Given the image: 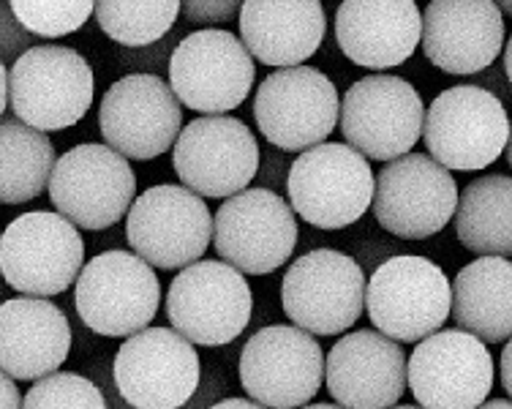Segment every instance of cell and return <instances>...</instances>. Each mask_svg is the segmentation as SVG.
I'll use <instances>...</instances> for the list:
<instances>
[{
    "mask_svg": "<svg viewBox=\"0 0 512 409\" xmlns=\"http://www.w3.org/2000/svg\"><path fill=\"white\" fill-rule=\"evenodd\" d=\"M96 77L71 47H28L9 71V104L28 129L63 131L77 126L93 104Z\"/></svg>",
    "mask_w": 512,
    "mask_h": 409,
    "instance_id": "6da1fadb",
    "label": "cell"
},
{
    "mask_svg": "<svg viewBox=\"0 0 512 409\" xmlns=\"http://www.w3.org/2000/svg\"><path fill=\"white\" fill-rule=\"evenodd\" d=\"M423 134L431 159L447 172L485 170L510 142V118L491 90L455 85L431 101Z\"/></svg>",
    "mask_w": 512,
    "mask_h": 409,
    "instance_id": "7a4b0ae2",
    "label": "cell"
},
{
    "mask_svg": "<svg viewBox=\"0 0 512 409\" xmlns=\"http://www.w3.org/2000/svg\"><path fill=\"white\" fill-rule=\"evenodd\" d=\"M292 213L319 230H344L365 216L374 200L371 164L341 142L303 150L289 170Z\"/></svg>",
    "mask_w": 512,
    "mask_h": 409,
    "instance_id": "3957f363",
    "label": "cell"
},
{
    "mask_svg": "<svg viewBox=\"0 0 512 409\" xmlns=\"http://www.w3.org/2000/svg\"><path fill=\"white\" fill-rule=\"evenodd\" d=\"M365 309L384 339L414 344L450 317V281L425 257H393L365 281Z\"/></svg>",
    "mask_w": 512,
    "mask_h": 409,
    "instance_id": "277c9868",
    "label": "cell"
},
{
    "mask_svg": "<svg viewBox=\"0 0 512 409\" xmlns=\"http://www.w3.org/2000/svg\"><path fill=\"white\" fill-rule=\"evenodd\" d=\"M254 311V295L243 273L221 260H199L169 284L167 317L191 347H221L235 341Z\"/></svg>",
    "mask_w": 512,
    "mask_h": 409,
    "instance_id": "5b68a950",
    "label": "cell"
},
{
    "mask_svg": "<svg viewBox=\"0 0 512 409\" xmlns=\"http://www.w3.org/2000/svg\"><path fill=\"white\" fill-rule=\"evenodd\" d=\"M158 300V273L134 251H104L79 270L74 303L93 333L123 339L150 328Z\"/></svg>",
    "mask_w": 512,
    "mask_h": 409,
    "instance_id": "8992f818",
    "label": "cell"
},
{
    "mask_svg": "<svg viewBox=\"0 0 512 409\" xmlns=\"http://www.w3.org/2000/svg\"><path fill=\"white\" fill-rule=\"evenodd\" d=\"M85 262V243L74 224L33 210L14 219L0 235V273L22 295L47 300L71 287Z\"/></svg>",
    "mask_w": 512,
    "mask_h": 409,
    "instance_id": "52a82bcc",
    "label": "cell"
},
{
    "mask_svg": "<svg viewBox=\"0 0 512 409\" xmlns=\"http://www.w3.org/2000/svg\"><path fill=\"white\" fill-rule=\"evenodd\" d=\"M50 200L77 230L99 232L118 224L137 194V178L107 145H77L63 153L50 175Z\"/></svg>",
    "mask_w": 512,
    "mask_h": 409,
    "instance_id": "ba28073f",
    "label": "cell"
},
{
    "mask_svg": "<svg viewBox=\"0 0 512 409\" xmlns=\"http://www.w3.org/2000/svg\"><path fill=\"white\" fill-rule=\"evenodd\" d=\"M281 303L295 328L311 336L344 333L363 317L365 273L341 251H308L284 273Z\"/></svg>",
    "mask_w": 512,
    "mask_h": 409,
    "instance_id": "9c48e42d",
    "label": "cell"
},
{
    "mask_svg": "<svg viewBox=\"0 0 512 409\" xmlns=\"http://www.w3.org/2000/svg\"><path fill=\"white\" fill-rule=\"evenodd\" d=\"M423 118V99L414 85L387 74L355 82L338 107L349 148L374 161H395L412 153L423 134Z\"/></svg>",
    "mask_w": 512,
    "mask_h": 409,
    "instance_id": "30bf717a",
    "label": "cell"
},
{
    "mask_svg": "<svg viewBox=\"0 0 512 409\" xmlns=\"http://www.w3.org/2000/svg\"><path fill=\"white\" fill-rule=\"evenodd\" d=\"M322 382L325 352L306 330L267 325L254 333L240 352V385L259 407H306Z\"/></svg>",
    "mask_w": 512,
    "mask_h": 409,
    "instance_id": "8fae6325",
    "label": "cell"
},
{
    "mask_svg": "<svg viewBox=\"0 0 512 409\" xmlns=\"http://www.w3.org/2000/svg\"><path fill=\"white\" fill-rule=\"evenodd\" d=\"M254 58L235 33L218 28L188 33L169 60V88L188 110L224 115L254 88Z\"/></svg>",
    "mask_w": 512,
    "mask_h": 409,
    "instance_id": "7c38bea8",
    "label": "cell"
},
{
    "mask_svg": "<svg viewBox=\"0 0 512 409\" xmlns=\"http://www.w3.org/2000/svg\"><path fill=\"white\" fill-rule=\"evenodd\" d=\"M126 238L150 268H188L207 251L213 216L202 197L175 183H161L131 202Z\"/></svg>",
    "mask_w": 512,
    "mask_h": 409,
    "instance_id": "4fadbf2b",
    "label": "cell"
},
{
    "mask_svg": "<svg viewBox=\"0 0 512 409\" xmlns=\"http://www.w3.org/2000/svg\"><path fill=\"white\" fill-rule=\"evenodd\" d=\"M172 164L183 189L197 197H235L259 170V145L243 120L199 115L172 145Z\"/></svg>",
    "mask_w": 512,
    "mask_h": 409,
    "instance_id": "5bb4252c",
    "label": "cell"
},
{
    "mask_svg": "<svg viewBox=\"0 0 512 409\" xmlns=\"http://www.w3.org/2000/svg\"><path fill=\"white\" fill-rule=\"evenodd\" d=\"M213 246L237 273L267 276L295 251V213L276 191H240L213 216Z\"/></svg>",
    "mask_w": 512,
    "mask_h": 409,
    "instance_id": "9a60e30c",
    "label": "cell"
},
{
    "mask_svg": "<svg viewBox=\"0 0 512 409\" xmlns=\"http://www.w3.org/2000/svg\"><path fill=\"white\" fill-rule=\"evenodd\" d=\"M458 183L431 156L406 153L387 161L374 180L371 208L390 235L423 240L444 230L455 216Z\"/></svg>",
    "mask_w": 512,
    "mask_h": 409,
    "instance_id": "2e32d148",
    "label": "cell"
},
{
    "mask_svg": "<svg viewBox=\"0 0 512 409\" xmlns=\"http://www.w3.org/2000/svg\"><path fill=\"white\" fill-rule=\"evenodd\" d=\"M338 90L333 80L311 66L278 69L254 99V118L267 142L281 150H308L322 145L338 123Z\"/></svg>",
    "mask_w": 512,
    "mask_h": 409,
    "instance_id": "e0dca14e",
    "label": "cell"
},
{
    "mask_svg": "<svg viewBox=\"0 0 512 409\" xmlns=\"http://www.w3.org/2000/svg\"><path fill=\"white\" fill-rule=\"evenodd\" d=\"M112 374L134 409H180L197 393L199 355L172 328H145L120 344Z\"/></svg>",
    "mask_w": 512,
    "mask_h": 409,
    "instance_id": "ac0fdd59",
    "label": "cell"
},
{
    "mask_svg": "<svg viewBox=\"0 0 512 409\" xmlns=\"http://www.w3.org/2000/svg\"><path fill=\"white\" fill-rule=\"evenodd\" d=\"M406 385L420 409H477L493 388V358L463 330H436L406 360Z\"/></svg>",
    "mask_w": 512,
    "mask_h": 409,
    "instance_id": "d6986e66",
    "label": "cell"
},
{
    "mask_svg": "<svg viewBox=\"0 0 512 409\" xmlns=\"http://www.w3.org/2000/svg\"><path fill=\"white\" fill-rule=\"evenodd\" d=\"M99 126L109 150L150 161L167 153L183 131V107L156 74H128L104 93Z\"/></svg>",
    "mask_w": 512,
    "mask_h": 409,
    "instance_id": "ffe728a7",
    "label": "cell"
},
{
    "mask_svg": "<svg viewBox=\"0 0 512 409\" xmlns=\"http://www.w3.org/2000/svg\"><path fill=\"white\" fill-rule=\"evenodd\" d=\"M325 382L341 409H390L406 390V355L376 330H355L327 352Z\"/></svg>",
    "mask_w": 512,
    "mask_h": 409,
    "instance_id": "44dd1931",
    "label": "cell"
},
{
    "mask_svg": "<svg viewBox=\"0 0 512 409\" xmlns=\"http://www.w3.org/2000/svg\"><path fill=\"white\" fill-rule=\"evenodd\" d=\"M420 20L425 58L447 74L488 69L504 47V17L491 0H434Z\"/></svg>",
    "mask_w": 512,
    "mask_h": 409,
    "instance_id": "7402d4cb",
    "label": "cell"
},
{
    "mask_svg": "<svg viewBox=\"0 0 512 409\" xmlns=\"http://www.w3.org/2000/svg\"><path fill=\"white\" fill-rule=\"evenodd\" d=\"M423 33L412 0H346L335 14V39L365 69H393L412 58Z\"/></svg>",
    "mask_w": 512,
    "mask_h": 409,
    "instance_id": "603a6c76",
    "label": "cell"
},
{
    "mask_svg": "<svg viewBox=\"0 0 512 409\" xmlns=\"http://www.w3.org/2000/svg\"><path fill=\"white\" fill-rule=\"evenodd\" d=\"M71 328L66 314L41 298L0 303V371L11 380H44L66 363Z\"/></svg>",
    "mask_w": 512,
    "mask_h": 409,
    "instance_id": "cb8c5ba5",
    "label": "cell"
},
{
    "mask_svg": "<svg viewBox=\"0 0 512 409\" xmlns=\"http://www.w3.org/2000/svg\"><path fill=\"white\" fill-rule=\"evenodd\" d=\"M327 17L316 0H246L240 36L248 55L265 66L295 69L319 50Z\"/></svg>",
    "mask_w": 512,
    "mask_h": 409,
    "instance_id": "d4e9b609",
    "label": "cell"
},
{
    "mask_svg": "<svg viewBox=\"0 0 512 409\" xmlns=\"http://www.w3.org/2000/svg\"><path fill=\"white\" fill-rule=\"evenodd\" d=\"M450 317L458 330L485 344L510 341L512 265L504 257H480L458 270L450 284Z\"/></svg>",
    "mask_w": 512,
    "mask_h": 409,
    "instance_id": "484cf974",
    "label": "cell"
},
{
    "mask_svg": "<svg viewBox=\"0 0 512 409\" xmlns=\"http://www.w3.org/2000/svg\"><path fill=\"white\" fill-rule=\"evenodd\" d=\"M455 235L480 257H504L512 251V180L485 175L472 180L455 205Z\"/></svg>",
    "mask_w": 512,
    "mask_h": 409,
    "instance_id": "4316f807",
    "label": "cell"
},
{
    "mask_svg": "<svg viewBox=\"0 0 512 409\" xmlns=\"http://www.w3.org/2000/svg\"><path fill=\"white\" fill-rule=\"evenodd\" d=\"M55 145L47 134L28 129L20 120L0 123V202L22 205L41 197L50 186Z\"/></svg>",
    "mask_w": 512,
    "mask_h": 409,
    "instance_id": "83f0119b",
    "label": "cell"
},
{
    "mask_svg": "<svg viewBox=\"0 0 512 409\" xmlns=\"http://www.w3.org/2000/svg\"><path fill=\"white\" fill-rule=\"evenodd\" d=\"M96 20L109 39L126 47H145L167 36L180 14L178 0H101Z\"/></svg>",
    "mask_w": 512,
    "mask_h": 409,
    "instance_id": "f1b7e54d",
    "label": "cell"
},
{
    "mask_svg": "<svg viewBox=\"0 0 512 409\" xmlns=\"http://www.w3.org/2000/svg\"><path fill=\"white\" fill-rule=\"evenodd\" d=\"M9 9L30 36L60 39L82 28L96 6L90 0H14Z\"/></svg>",
    "mask_w": 512,
    "mask_h": 409,
    "instance_id": "f546056e",
    "label": "cell"
},
{
    "mask_svg": "<svg viewBox=\"0 0 512 409\" xmlns=\"http://www.w3.org/2000/svg\"><path fill=\"white\" fill-rule=\"evenodd\" d=\"M22 409H107V401L88 377L55 371L28 390Z\"/></svg>",
    "mask_w": 512,
    "mask_h": 409,
    "instance_id": "4dcf8cb0",
    "label": "cell"
},
{
    "mask_svg": "<svg viewBox=\"0 0 512 409\" xmlns=\"http://www.w3.org/2000/svg\"><path fill=\"white\" fill-rule=\"evenodd\" d=\"M28 36L22 30V25L14 20V14L6 3H0V58H14V55H22L25 44H28Z\"/></svg>",
    "mask_w": 512,
    "mask_h": 409,
    "instance_id": "1f68e13d",
    "label": "cell"
},
{
    "mask_svg": "<svg viewBox=\"0 0 512 409\" xmlns=\"http://www.w3.org/2000/svg\"><path fill=\"white\" fill-rule=\"evenodd\" d=\"M186 17L191 22H205V20H229L232 11L240 9L235 3H186Z\"/></svg>",
    "mask_w": 512,
    "mask_h": 409,
    "instance_id": "d6a6232c",
    "label": "cell"
},
{
    "mask_svg": "<svg viewBox=\"0 0 512 409\" xmlns=\"http://www.w3.org/2000/svg\"><path fill=\"white\" fill-rule=\"evenodd\" d=\"M0 409H22L20 388L3 371H0Z\"/></svg>",
    "mask_w": 512,
    "mask_h": 409,
    "instance_id": "836d02e7",
    "label": "cell"
},
{
    "mask_svg": "<svg viewBox=\"0 0 512 409\" xmlns=\"http://www.w3.org/2000/svg\"><path fill=\"white\" fill-rule=\"evenodd\" d=\"M210 409H265V407H259V404H254V401H248V399H224V401H218V404H213Z\"/></svg>",
    "mask_w": 512,
    "mask_h": 409,
    "instance_id": "e575fe53",
    "label": "cell"
},
{
    "mask_svg": "<svg viewBox=\"0 0 512 409\" xmlns=\"http://www.w3.org/2000/svg\"><path fill=\"white\" fill-rule=\"evenodd\" d=\"M510 360H512V347H510V341H507V347H504V352H502V385H504V390H507V396H510V390H512Z\"/></svg>",
    "mask_w": 512,
    "mask_h": 409,
    "instance_id": "d590c367",
    "label": "cell"
},
{
    "mask_svg": "<svg viewBox=\"0 0 512 409\" xmlns=\"http://www.w3.org/2000/svg\"><path fill=\"white\" fill-rule=\"evenodd\" d=\"M6 104H9V71L0 60V115L6 112Z\"/></svg>",
    "mask_w": 512,
    "mask_h": 409,
    "instance_id": "8d00e7d4",
    "label": "cell"
},
{
    "mask_svg": "<svg viewBox=\"0 0 512 409\" xmlns=\"http://www.w3.org/2000/svg\"><path fill=\"white\" fill-rule=\"evenodd\" d=\"M477 409H512V404L507 399H491L485 401V404H480Z\"/></svg>",
    "mask_w": 512,
    "mask_h": 409,
    "instance_id": "74e56055",
    "label": "cell"
},
{
    "mask_svg": "<svg viewBox=\"0 0 512 409\" xmlns=\"http://www.w3.org/2000/svg\"><path fill=\"white\" fill-rule=\"evenodd\" d=\"M303 409H341V407H335V404H308V407Z\"/></svg>",
    "mask_w": 512,
    "mask_h": 409,
    "instance_id": "f35d334b",
    "label": "cell"
},
{
    "mask_svg": "<svg viewBox=\"0 0 512 409\" xmlns=\"http://www.w3.org/2000/svg\"><path fill=\"white\" fill-rule=\"evenodd\" d=\"M390 409H420V407H412V404H398V407H390Z\"/></svg>",
    "mask_w": 512,
    "mask_h": 409,
    "instance_id": "ab89813d",
    "label": "cell"
}]
</instances>
